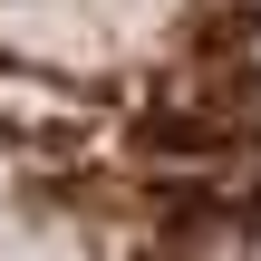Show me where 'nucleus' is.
<instances>
[{
    "mask_svg": "<svg viewBox=\"0 0 261 261\" xmlns=\"http://www.w3.org/2000/svg\"><path fill=\"white\" fill-rule=\"evenodd\" d=\"M0 261H261V0H0Z\"/></svg>",
    "mask_w": 261,
    "mask_h": 261,
    "instance_id": "f257e3e1",
    "label": "nucleus"
}]
</instances>
